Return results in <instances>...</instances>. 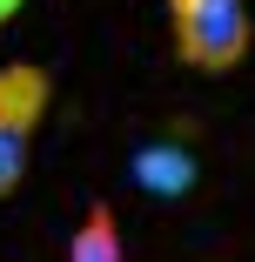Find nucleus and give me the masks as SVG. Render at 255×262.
<instances>
[{
  "instance_id": "5",
  "label": "nucleus",
  "mask_w": 255,
  "mask_h": 262,
  "mask_svg": "<svg viewBox=\"0 0 255 262\" xmlns=\"http://www.w3.org/2000/svg\"><path fill=\"white\" fill-rule=\"evenodd\" d=\"M14 14H20V0H0V27H7V20H14Z\"/></svg>"
},
{
  "instance_id": "3",
  "label": "nucleus",
  "mask_w": 255,
  "mask_h": 262,
  "mask_svg": "<svg viewBox=\"0 0 255 262\" xmlns=\"http://www.w3.org/2000/svg\"><path fill=\"white\" fill-rule=\"evenodd\" d=\"M128 182H134L141 195H155V202H181V195H195V182H201L195 141H181V135H155V141H141L134 162H128Z\"/></svg>"
},
{
  "instance_id": "1",
  "label": "nucleus",
  "mask_w": 255,
  "mask_h": 262,
  "mask_svg": "<svg viewBox=\"0 0 255 262\" xmlns=\"http://www.w3.org/2000/svg\"><path fill=\"white\" fill-rule=\"evenodd\" d=\"M168 34H175V61L195 74H228L255 47L248 0H168Z\"/></svg>"
},
{
  "instance_id": "2",
  "label": "nucleus",
  "mask_w": 255,
  "mask_h": 262,
  "mask_svg": "<svg viewBox=\"0 0 255 262\" xmlns=\"http://www.w3.org/2000/svg\"><path fill=\"white\" fill-rule=\"evenodd\" d=\"M54 101V74L40 61H7L0 68V195H14L27 162H34V135Z\"/></svg>"
},
{
  "instance_id": "4",
  "label": "nucleus",
  "mask_w": 255,
  "mask_h": 262,
  "mask_svg": "<svg viewBox=\"0 0 255 262\" xmlns=\"http://www.w3.org/2000/svg\"><path fill=\"white\" fill-rule=\"evenodd\" d=\"M121 255H128V249H121V222H114V208L94 202L87 222H81L74 242H67V262H121Z\"/></svg>"
}]
</instances>
